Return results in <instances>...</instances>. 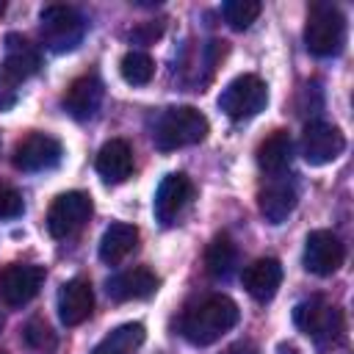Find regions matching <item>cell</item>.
<instances>
[{
	"label": "cell",
	"instance_id": "obj_1",
	"mask_svg": "<svg viewBox=\"0 0 354 354\" xmlns=\"http://www.w3.org/2000/svg\"><path fill=\"white\" fill-rule=\"evenodd\" d=\"M238 304L230 296L213 293L202 299L194 310L185 313L183 318V335L194 346H210L216 343L224 332H230L238 324Z\"/></svg>",
	"mask_w": 354,
	"mask_h": 354
},
{
	"label": "cell",
	"instance_id": "obj_2",
	"mask_svg": "<svg viewBox=\"0 0 354 354\" xmlns=\"http://www.w3.org/2000/svg\"><path fill=\"white\" fill-rule=\"evenodd\" d=\"M207 130H210V124H207L202 111H196L191 105H174L158 116L152 138H155V147L160 152H171V149L205 141Z\"/></svg>",
	"mask_w": 354,
	"mask_h": 354
},
{
	"label": "cell",
	"instance_id": "obj_3",
	"mask_svg": "<svg viewBox=\"0 0 354 354\" xmlns=\"http://www.w3.org/2000/svg\"><path fill=\"white\" fill-rule=\"evenodd\" d=\"M39 19H41V25H39L41 41H44L53 53H69V50H75V47L83 41L86 19L80 17L77 8L53 3V6H44V8H41Z\"/></svg>",
	"mask_w": 354,
	"mask_h": 354
},
{
	"label": "cell",
	"instance_id": "obj_4",
	"mask_svg": "<svg viewBox=\"0 0 354 354\" xmlns=\"http://www.w3.org/2000/svg\"><path fill=\"white\" fill-rule=\"evenodd\" d=\"M346 39V19L343 14L329 6V3H315L307 14V25H304V44L313 55H335L340 53Z\"/></svg>",
	"mask_w": 354,
	"mask_h": 354
},
{
	"label": "cell",
	"instance_id": "obj_5",
	"mask_svg": "<svg viewBox=\"0 0 354 354\" xmlns=\"http://www.w3.org/2000/svg\"><path fill=\"white\" fill-rule=\"evenodd\" d=\"M266 105H268V88L257 75H238L218 94V108L235 122L257 116L260 111H266Z\"/></svg>",
	"mask_w": 354,
	"mask_h": 354
},
{
	"label": "cell",
	"instance_id": "obj_6",
	"mask_svg": "<svg viewBox=\"0 0 354 354\" xmlns=\"http://www.w3.org/2000/svg\"><path fill=\"white\" fill-rule=\"evenodd\" d=\"M293 321L296 326L310 335L318 346H335L340 337H343V313L337 307H332L329 301L324 299H307L301 304H296L293 310Z\"/></svg>",
	"mask_w": 354,
	"mask_h": 354
},
{
	"label": "cell",
	"instance_id": "obj_7",
	"mask_svg": "<svg viewBox=\"0 0 354 354\" xmlns=\"http://www.w3.org/2000/svg\"><path fill=\"white\" fill-rule=\"evenodd\" d=\"M91 196L86 191H66L58 194L47 210V230L53 238H66L72 232H77L88 216H91Z\"/></svg>",
	"mask_w": 354,
	"mask_h": 354
},
{
	"label": "cell",
	"instance_id": "obj_8",
	"mask_svg": "<svg viewBox=\"0 0 354 354\" xmlns=\"http://www.w3.org/2000/svg\"><path fill=\"white\" fill-rule=\"evenodd\" d=\"M64 149H61V141L47 136V133H28L25 138L17 141L14 147V166L19 171H47L53 166H58Z\"/></svg>",
	"mask_w": 354,
	"mask_h": 354
},
{
	"label": "cell",
	"instance_id": "obj_9",
	"mask_svg": "<svg viewBox=\"0 0 354 354\" xmlns=\"http://www.w3.org/2000/svg\"><path fill=\"white\" fill-rule=\"evenodd\" d=\"M343 243L332 230H313L304 241V268L318 277H332L343 266Z\"/></svg>",
	"mask_w": 354,
	"mask_h": 354
},
{
	"label": "cell",
	"instance_id": "obj_10",
	"mask_svg": "<svg viewBox=\"0 0 354 354\" xmlns=\"http://www.w3.org/2000/svg\"><path fill=\"white\" fill-rule=\"evenodd\" d=\"M44 282V268L30 266V263H14L0 271V299L8 307H22L28 304Z\"/></svg>",
	"mask_w": 354,
	"mask_h": 354
},
{
	"label": "cell",
	"instance_id": "obj_11",
	"mask_svg": "<svg viewBox=\"0 0 354 354\" xmlns=\"http://www.w3.org/2000/svg\"><path fill=\"white\" fill-rule=\"evenodd\" d=\"M346 147L343 133L335 124L326 122H310L301 133V155L310 166H326L332 163Z\"/></svg>",
	"mask_w": 354,
	"mask_h": 354
},
{
	"label": "cell",
	"instance_id": "obj_12",
	"mask_svg": "<svg viewBox=\"0 0 354 354\" xmlns=\"http://www.w3.org/2000/svg\"><path fill=\"white\" fill-rule=\"evenodd\" d=\"M191 194H194V185L191 180L183 174V171H171L160 180L158 191H155V199H152V210H155V218L160 224H174V218L185 210V205L191 202Z\"/></svg>",
	"mask_w": 354,
	"mask_h": 354
},
{
	"label": "cell",
	"instance_id": "obj_13",
	"mask_svg": "<svg viewBox=\"0 0 354 354\" xmlns=\"http://www.w3.org/2000/svg\"><path fill=\"white\" fill-rule=\"evenodd\" d=\"M100 102H102V83H100L97 75H80V77H75L69 83V88L64 91V97H61L64 111L72 119H77V122L91 119L97 113Z\"/></svg>",
	"mask_w": 354,
	"mask_h": 354
},
{
	"label": "cell",
	"instance_id": "obj_14",
	"mask_svg": "<svg viewBox=\"0 0 354 354\" xmlns=\"http://www.w3.org/2000/svg\"><path fill=\"white\" fill-rule=\"evenodd\" d=\"M41 66V55L39 50L19 33H8L6 44H3V64L0 72H6L11 80H28L30 75H36Z\"/></svg>",
	"mask_w": 354,
	"mask_h": 354
},
{
	"label": "cell",
	"instance_id": "obj_15",
	"mask_svg": "<svg viewBox=\"0 0 354 354\" xmlns=\"http://www.w3.org/2000/svg\"><path fill=\"white\" fill-rule=\"evenodd\" d=\"M94 310V290L86 279L75 277L61 285L58 290V318L64 326H77L83 324Z\"/></svg>",
	"mask_w": 354,
	"mask_h": 354
},
{
	"label": "cell",
	"instance_id": "obj_16",
	"mask_svg": "<svg viewBox=\"0 0 354 354\" xmlns=\"http://www.w3.org/2000/svg\"><path fill=\"white\" fill-rule=\"evenodd\" d=\"M158 285L160 279L155 277V271H149L147 266H136L111 277L105 290L113 301H133V299H149L158 290Z\"/></svg>",
	"mask_w": 354,
	"mask_h": 354
},
{
	"label": "cell",
	"instance_id": "obj_17",
	"mask_svg": "<svg viewBox=\"0 0 354 354\" xmlns=\"http://www.w3.org/2000/svg\"><path fill=\"white\" fill-rule=\"evenodd\" d=\"M241 282H243V290L254 301H271L282 282V266L274 257H260L243 268Z\"/></svg>",
	"mask_w": 354,
	"mask_h": 354
},
{
	"label": "cell",
	"instance_id": "obj_18",
	"mask_svg": "<svg viewBox=\"0 0 354 354\" xmlns=\"http://www.w3.org/2000/svg\"><path fill=\"white\" fill-rule=\"evenodd\" d=\"M97 171L108 183H124L133 174V149L122 138H111L97 152Z\"/></svg>",
	"mask_w": 354,
	"mask_h": 354
},
{
	"label": "cell",
	"instance_id": "obj_19",
	"mask_svg": "<svg viewBox=\"0 0 354 354\" xmlns=\"http://www.w3.org/2000/svg\"><path fill=\"white\" fill-rule=\"evenodd\" d=\"M136 243H138V227L116 221L100 238V260L108 263V266H116L136 249Z\"/></svg>",
	"mask_w": 354,
	"mask_h": 354
},
{
	"label": "cell",
	"instance_id": "obj_20",
	"mask_svg": "<svg viewBox=\"0 0 354 354\" xmlns=\"http://www.w3.org/2000/svg\"><path fill=\"white\" fill-rule=\"evenodd\" d=\"M290 158H293V144L285 130H274L257 147V166L266 174H282L290 166Z\"/></svg>",
	"mask_w": 354,
	"mask_h": 354
},
{
	"label": "cell",
	"instance_id": "obj_21",
	"mask_svg": "<svg viewBox=\"0 0 354 354\" xmlns=\"http://www.w3.org/2000/svg\"><path fill=\"white\" fill-rule=\"evenodd\" d=\"M257 205H260V213L268 224H282L296 210V191L290 185H282V183L268 185L266 191H260Z\"/></svg>",
	"mask_w": 354,
	"mask_h": 354
},
{
	"label": "cell",
	"instance_id": "obj_22",
	"mask_svg": "<svg viewBox=\"0 0 354 354\" xmlns=\"http://www.w3.org/2000/svg\"><path fill=\"white\" fill-rule=\"evenodd\" d=\"M147 337V329L144 324L138 321H130V324H122L116 329H111L97 346L91 354H133Z\"/></svg>",
	"mask_w": 354,
	"mask_h": 354
},
{
	"label": "cell",
	"instance_id": "obj_23",
	"mask_svg": "<svg viewBox=\"0 0 354 354\" xmlns=\"http://www.w3.org/2000/svg\"><path fill=\"white\" fill-rule=\"evenodd\" d=\"M235 243L230 241V235H216L207 249H205V271L213 277V279H227L235 268Z\"/></svg>",
	"mask_w": 354,
	"mask_h": 354
},
{
	"label": "cell",
	"instance_id": "obj_24",
	"mask_svg": "<svg viewBox=\"0 0 354 354\" xmlns=\"http://www.w3.org/2000/svg\"><path fill=\"white\" fill-rule=\"evenodd\" d=\"M119 72H122L124 83H130V86H147L152 80V75H155V61L147 53H141V50H130V53L122 55Z\"/></svg>",
	"mask_w": 354,
	"mask_h": 354
},
{
	"label": "cell",
	"instance_id": "obj_25",
	"mask_svg": "<svg viewBox=\"0 0 354 354\" xmlns=\"http://www.w3.org/2000/svg\"><path fill=\"white\" fill-rule=\"evenodd\" d=\"M22 340H25L28 348H33V351H39V354H53V351L58 348V337H55V332H53L50 324L41 321V318H30V321L25 324V329H22Z\"/></svg>",
	"mask_w": 354,
	"mask_h": 354
},
{
	"label": "cell",
	"instance_id": "obj_26",
	"mask_svg": "<svg viewBox=\"0 0 354 354\" xmlns=\"http://www.w3.org/2000/svg\"><path fill=\"white\" fill-rule=\"evenodd\" d=\"M260 11H263V6L257 0H227L221 6V14L232 30H246L260 17Z\"/></svg>",
	"mask_w": 354,
	"mask_h": 354
},
{
	"label": "cell",
	"instance_id": "obj_27",
	"mask_svg": "<svg viewBox=\"0 0 354 354\" xmlns=\"http://www.w3.org/2000/svg\"><path fill=\"white\" fill-rule=\"evenodd\" d=\"M22 194L6 183H0V218H17L22 216Z\"/></svg>",
	"mask_w": 354,
	"mask_h": 354
},
{
	"label": "cell",
	"instance_id": "obj_28",
	"mask_svg": "<svg viewBox=\"0 0 354 354\" xmlns=\"http://www.w3.org/2000/svg\"><path fill=\"white\" fill-rule=\"evenodd\" d=\"M17 97H19L17 80H11L6 72H0V111L14 108V105H17Z\"/></svg>",
	"mask_w": 354,
	"mask_h": 354
},
{
	"label": "cell",
	"instance_id": "obj_29",
	"mask_svg": "<svg viewBox=\"0 0 354 354\" xmlns=\"http://www.w3.org/2000/svg\"><path fill=\"white\" fill-rule=\"evenodd\" d=\"M224 354H260V351H257V346H254L252 340H238V343H232Z\"/></svg>",
	"mask_w": 354,
	"mask_h": 354
},
{
	"label": "cell",
	"instance_id": "obj_30",
	"mask_svg": "<svg viewBox=\"0 0 354 354\" xmlns=\"http://www.w3.org/2000/svg\"><path fill=\"white\" fill-rule=\"evenodd\" d=\"M3 11H6V3H3V0H0V14H3Z\"/></svg>",
	"mask_w": 354,
	"mask_h": 354
},
{
	"label": "cell",
	"instance_id": "obj_31",
	"mask_svg": "<svg viewBox=\"0 0 354 354\" xmlns=\"http://www.w3.org/2000/svg\"><path fill=\"white\" fill-rule=\"evenodd\" d=\"M0 329H3V318H0Z\"/></svg>",
	"mask_w": 354,
	"mask_h": 354
}]
</instances>
